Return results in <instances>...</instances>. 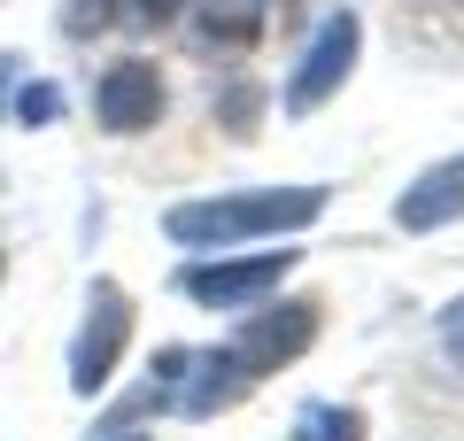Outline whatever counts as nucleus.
Wrapping results in <instances>:
<instances>
[{
	"instance_id": "obj_1",
	"label": "nucleus",
	"mask_w": 464,
	"mask_h": 441,
	"mask_svg": "<svg viewBox=\"0 0 464 441\" xmlns=\"http://www.w3.org/2000/svg\"><path fill=\"white\" fill-rule=\"evenodd\" d=\"M325 217V186H248V194H209L163 210V232L179 248H240L264 232H302Z\"/></svg>"
},
{
	"instance_id": "obj_2",
	"label": "nucleus",
	"mask_w": 464,
	"mask_h": 441,
	"mask_svg": "<svg viewBox=\"0 0 464 441\" xmlns=\"http://www.w3.org/2000/svg\"><path fill=\"white\" fill-rule=\"evenodd\" d=\"M325 302H310V294H286V302H256V310H240V326L225 333V348H232V364L248 379H264V372H279V364H295V357H310V341H317V326H325Z\"/></svg>"
},
{
	"instance_id": "obj_3",
	"label": "nucleus",
	"mask_w": 464,
	"mask_h": 441,
	"mask_svg": "<svg viewBox=\"0 0 464 441\" xmlns=\"http://www.w3.org/2000/svg\"><path fill=\"white\" fill-rule=\"evenodd\" d=\"M302 263V248H256V256H201L179 263V294L201 302V310H256L264 294H279V279Z\"/></svg>"
},
{
	"instance_id": "obj_4",
	"label": "nucleus",
	"mask_w": 464,
	"mask_h": 441,
	"mask_svg": "<svg viewBox=\"0 0 464 441\" xmlns=\"http://www.w3.org/2000/svg\"><path fill=\"white\" fill-rule=\"evenodd\" d=\"M356 54H364V16H356V8H333V16L317 24V39L302 47V63L286 70L279 109H286V116H317V109H325V101L348 85Z\"/></svg>"
},
{
	"instance_id": "obj_5",
	"label": "nucleus",
	"mask_w": 464,
	"mask_h": 441,
	"mask_svg": "<svg viewBox=\"0 0 464 441\" xmlns=\"http://www.w3.org/2000/svg\"><path fill=\"white\" fill-rule=\"evenodd\" d=\"M124 341H132V294L116 287V279H93L85 294V326L70 341V387L78 395H101L124 364Z\"/></svg>"
},
{
	"instance_id": "obj_6",
	"label": "nucleus",
	"mask_w": 464,
	"mask_h": 441,
	"mask_svg": "<svg viewBox=\"0 0 464 441\" xmlns=\"http://www.w3.org/2000/svg\"><path fill=\"white\" fill-rule=\"evenodd\" d=\"M163 109H170V85H163V63H148V54H124V63H109L93 78V116H101V132H116V140L155 132Z\"/></svg>"
},
{
	"instance_id": "obj_7",
	"label": "nucleus",
	"mask_w": 464,
	"mask_h": 441,
	"mask_svg": "<svg viewBox=\"0 0 464 441\" xmlns=\"http://www.w3.org/2000/svg\"><path fill=\"white\" fill-rule=\"evenodd\" d=\"M194 8V39L201 54H256L271 24V0H186Z\"/></svg>"
},
{
	"instance_id": "obj_8",
	"label": "nucleus",
	"mask_w": 464,
	"mask_h": 441,
	"mask_svg": "<svg viewBox=\"0 0 464 441\" xmlns=\"http://www.w3.org/2000/svg\"><path fill=\"white\" fill-rule=\"evenodd\" d=\"M464 217V155H449V163H433L418 186H402L395 201V225L402 232H441Z\"/></svg>"
},
{
	"instance_id": "obj_9",
	"label": "nucleus",
	"mask_w": 464,
	"mask_h": 441,
	"mask_svg": "<svg viewBox=\"0 0 464 441\" xmlns=\"http://www.w3.org/2000/svg\"><path fill=\"white\" fill-rule=\"evenodd\" d=\"M248 387H256V379L232 364L225 341H217V348H201V357L186 364V379H179V410H186V418H217V410H232Z\"/></svg>"
},
{
	"instance_id": "obj_10",
	"label": "nucleus",
	"mask_w": 464,
	"mask_h": 441,
	"mask_svg": "<svg viewBox=\"0 0 464 441\" xmlns=\"http://www.w3.org/2000/svg\"><path fill=\"white\" fill-rule=\"evenodd\" d=\"M295 441H364V410L356 403H310Z\"/></svg>"
},
{
	"instance_id": "obj_11",
	"label": "nucleus",
	"mask_w": 464,
	"mask_h": 441,
	"mask_svg": "<svg viewBox=\"0 0 464 441\" xmlns=\"http://www.w3.org/2000/svg\"><path fill=\"white\" fill-rule=\"evenodd\" d=\"M16 116H24V124H54V116H63V85H54V78H32V85H24V93H16Z\"/></svg>"
},
{
	"instance_id": "obj_12",
	"label": "nucleus",
	"mask_w": 464,
	"mask_h": 441,
	"mask_svg": "<svg viewBox=\"0 0 464 441\" xmlns=\"http://www.w3.org/2000/svg\"><path fill=\"white\" fill-rule=\"evenodd\" d=\"M109 16L140 24V32H163V24H179V16H186V0H116Z\"/></svg>"
},
{
	"instance_id": "obj_13",
	"label": "nucleus",
	"mask_w": 464,
	"mask_h": 441,
	"mask_svg": "<svg viewBox=\"0 0 464 441\" xmlns=\"http://www.w3.org/2000/svg\"><path fill=\"white\" fill-rule=\"evenodd\" d=\"M256 109H264V93H256V85H232L217 116H225V132H232V140H248V132H256Z\"/></svg>"
},
{
	"instance_id": "obj_14",
	"label": "nucleus",
	"mask_w": 464,
	"mask_h": 441,
	"mask_svg": "<svg viewBox=\"0 0 464 441\" xmlns=\"http://www.w3.org/2000/svg\"><path fill=\"white\" fill-rule=\"evenodd\" d=\"M433 341H441V357H449V364H457V372H464V294H457V302H449L441 318H433Z\"/></svg>"
},
{
	"instance_id": "obj_15",
	"label": "nucleus",
	"mask_w": 464,
	"mask_h": 441,
	"mask_svg": "<svg viewBox=\"0 0 464 441\" xmlns=\"http://www.w3.org/2000/svg\"><path fill=\"white\" fill-rule=\"evenodd\" d=\"M8 70H16V54H0V93H8Z\"/></svg>"
},
{
	"instance_id": "obj_16",
	"label": "nucleus",
	"mask_w": 464,
	"mask_h": 441,
	"mask_svg": "<svg viewBox=\"0 0 464 441\" xmlns=\"http://www.w3.org/2000/svg\"><path fill=\"white\" fill-rule=\"evenodd\" d=\"M109 441H148V434H109Z\"/></svg>"
},
{
	"instance_id": "obj_17",
	"label": "nucleus",
	"mask_w": 464,
	"mask_h": 441,
	"mask_svg": "<svg viewBox=\"0 0 464 441\" xmlns=\"http://www.w3.org/2000/svg\"><path fill=\"white\" fill-rule=\"evenodd\" d=\"M0 279H8V256H0Z\"/></svg>"
}]
</instances>
